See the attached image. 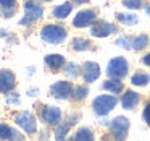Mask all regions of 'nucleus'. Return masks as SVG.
<instances>
[{
  "mask_svg": "<svg viewBox=\"0 0 150 141\" xmlns=\"http://www.w3.org/2000/svg\"><path fill=\"white\" fill-rule=\"evenodd\" d=\"M89 89L87 86H82V84H78L74 88V91H73V94H74V99H78V101H81V99H84L86 96H87Z\"/></svg>",
  "mask_w": 150,
  "mask_h": 141,
  "instance_id": "nucleus-25",
  "label": "nucleus"
},
{
  "mask_svg": "<svg viewBox=\"0 0 150 141\" xmlns=\"http://www.w3.org/2000/svg\"><path fill=\"white\" fill-rule=\"evenodd\" d=\"M44 2H52V0H44Z\"/></svg>",
  "mask_w": 150,
  "mask_h": 141,
  "instance_id": "nucleus-34",
  "label": "nucleus"
},
{
  "mask_svg": "<svg viewBox=\"0 0 150 141\" xmlns=\"http://www.w3.org/2000/svg\"><path fill=\"white\" fill-rule=\"evenodd\" d=\"M0 140H8V141H23L24 136L16 131L15 128H11L7 123H0Z\"/></svg>",
  "mask_w": 150,
  "mask_h": 141,
  "instance_id": "nucleus-13",
  "label": "nucleus"
},
{
  "mask_svg": "<svg viewBox=\"0 0 150 141\" xmlns=\"http://www.w3.org/2000/svg\"><path fill=\"white\" fill-rule=\"evenodd\" d=\"M78 118H79L78 114H73V115H69V117L66 118L62 125H58L57 130H55V141H65L66 140V135H68V131H69V128L74 125V122H78Z\"/></svg>",
  "mask_w": 150,
  "mask_h": 141,
  "instance_id": "nucleus-11",
  "label": "nucleus"
},
{
  "mask_svg": "<svg viewBox=\"0 0 150 141\" xmlns=\"http://www.w3.org/2000/svg\"><path fill=\"white\" fill-rule=\"evenodd\" d=\"M74 141H94V133H92L91 128H79L74 135Z\"/></svg>",
  "mask_w": 150,
  "mask_h": 141,
  "instance_id": "nucleus-20",
  "label": "nucleus"
},
{
  "mask_svg": "<svg viewBox=\"0 0 150 141\" xmlns=\"http://www.w3.org/2000/svg\"><path fill=\"white\" fill-rule=\"evenodd\" d=\"M111 128V135H113L115 141H124L127 136V130H129V120L123 115L116 117L110 125Z\"/></svg>",
  "mask_w": 150,
  "mask_h": 141,
  "instance_id": "nucleus-5",
  "label": "nucleus"
},
{
  "mask_svg": "<svg viewBox=\"0 0 150 141\" xmlns=\"http://www.w3.org/2000/svg\"><path fill=\"white\" fill-rule=\"evenodd\" d=\"M79 72H81V67L74 62H69L63 67V73H65L66 76H69V78H76V76L79 75Z\"/></svg>",
  "mask_w": 150,
  "mask_h": 141,
  "instance_id": "nucleus-22",
  "label": "nucleus"
},
{
  "mask_svg": "<svg viewBox=\"0 0 150 141\" xmlns=\"http://www.w3.org/2000/svg\"><path fill=\"white\" fill-rule=\"evenodd\" d=\"M40 118L49 125H57L62 118V110L55 105H44L40 109Z\"/></svg>",
  "mask_w": 150,
  "mask_h": 141,
  "instance_id": "nucleus-10",
  "label": "nucleus"
},
{
  "mask_svg": "<svg viewBox=\"0 0 150 141\" xmlns=\"http://www.w3.org/2000/svg\"><path fill=\"white\" fill-rule=\"evenodd\" d=\"M15 5H16V0H0V8L4 11L15 10Z\"/></svg>",
  "mask_w": 150,
  "mask_h": 141,
  "instance_id": "nucleus-26",
  "label": "nucleus"
},
{
  "mask_svg": "<svg viewBox=\"0 0 150 141\" xmlns=\"http://www.w3.org/2000/svg\"><path fill=\"white\" fill-rule=\"evenodd\" d=\"M116 20L120 21L121 24L134 26V24H137L139 18H137V15H132V13H116Z\"/></svg>",
  "mask_w": 150,
  "mask_h": 141,
  "instance_id": "nucleus-17",
  "label": "nucleus"
},
{
  "mask_svg": "<svg viewBox=\"0 0 150 141\" xmlns=\"http://www.w3.org/2000/svg\"><path fill=\"white\" fill-rule=\"evenodd\" d=\"M71 10H73L71 4H68V2H66V4H62V5H58V7L53 8V16L63 20V18H66L69 13H71Z\"/></svg>",
  "mask_w": 150,
  "mask_h": 141,
  "instance_id": "nucleus-18",
  "label": "nucleus"
},
{
  "mask_svg": "<svg viewBox=\"0 0 150 141\" xmlns=\"http://www.w3.org/2000/svg\"><path fill=\"white\" fill-rule=\"evenodd\" d=\"M102 141H108V140H102Z\"/></svg>",
  "mask_w": 150,
  "mask_h": 141,
  "instance_id": "nucleus-35",
  "label": "nucleus"
},
{
  "mask_svg": "<svg viewBox=\"0 0 150 141\" xmlns=\"http://www.w3.org/2000/svg\"><path fill=\"white\" fill-rule=\"evenodd\" d=\"M71 46H73V49H74V50L81 52V50H87V49H91L92 44L89 42L87 39H82V37H74V39H73V42H71Z\"/></svg>",
  "mask_w": 150,
  "mask_h": 141,
  "instance_id": "nucleus-23",
  "label": "nucleus"
},
{
  "mask_svg": "<svg viewBox=\"0 0 150 141\" xmlns=\"http://www.w3.org/2000/svg\"><path fill=\"white\" fill-rule=\"evenodd\" d=\"M145 11H147V15H150V4L145 5Z\"/></svg>",
  "mask_w": 150,
  "mask_h": 141,
  "instance_id": "nucleus-33",
  "label": "nucleus"
},
{
  "mask_svg": "<svg viewBox=\"0 0 150 141\" xmlns=\"http://www.w3.org/2000/svg\"><path fill=\"white\" fill-rule=\"evenodd\" d=\"M144 120L150 125V102L145 105V109H144Z\"/></svg>",
  "mask_w": 150,
  "mask_h": 141,
  "instance_id": "nucleus-29",
  "label": "nucleus"
},
{
  "mask_svg": "<svg viewBox=\"0 0 150 141\" xmlns=\"http://www.w3.org/2000/svg\"><path fill=\"white\" fill-rule=\"evenodd\" d=\"M42 15H44V8L39 4V0H28L24 4V18L21 21V24L33 23V21L39 20Z\"/></svg>",
  "mask_w": 150,
  "mask_h": 141,
  "instance_id": "nucleus-4",
  "label": "nucleus"
},
{
  "mask_svg": "<svg viewBox=\"0 0 150 141\" xmlns=\"http://www.w3.org/2000/svg\"><path fill=\"white\" fill-rule=\"evenodd\" d=\"M73 91H74V88L69 81H57L50 88V94L55 99H68L73 94Z\"/></svg>",
  "mask_w": 150,
  "mask_h": 141,
  "instance_id": "nucleus-8",
  "label": "nucleus"
},
{
  "mask_svg": "<svg viewBox=\"0 0 150 141\" xmlns=\"http://www.w3.org/2000/svg\"><path fill=\"white\" fill-rule=\"evenodd\" d=\"M7 102H10V104H11V102L18 104V94H16V92H15V94H8L7 96Z\"/></svg>",
  "mask_w": 150,
  "mask_h": 141,
  "instance_id": "nucleus-30",
  "label": "nucleus"
},
{
  "mask_svg": "<svg viewBox=\"0 0 150 141\" xmlns=\"http://www.w3.org/2000/svg\"><path fill=\"white\" fill-rule=\"evenodd\" d=\"M15 73L10 70H0V92H10L15 88Z\"/></svg>",
  "mask_w": 150,
  "mask_h": 141,
  "instance_id": "nucleus-12",
  "label": "nucleus"
},
{
  "mask_svg": "<svg viewBox=\"0 0 150 141\" xmlns=\"http://www.w3.org/2000/svg\"><path fill=\"white\" fill-rule=\"evenodd\" d=\"M118 99L111 94H102L97 96L92 102V109L95 110L97 115H107L110 110H113V107L116 105Z\"/></svg>",
  "mask_w": 150,
  "mask_h": 141,
  "instance_id": "nucleus-2",
  "label": "nucleus"
},
{
  "mask_svg": "<svg viewBox=\"0 0 150 141\" xmlns=\"http://www.w3.org/2000/svg\"><path fill=\"white\" fill-rule=\"evenodd\" d=\"M91 0H71V4L74 5H82V4H89Z\"/></svg>",
  "mask_w": 150,
  "mask_h": 141,
  "instance_id": "nucleus-31",
  "label": "nucleus"
},
{
  "mask_svg": "<svg viewBox=\"0 0 150 141\" xmlns=\"http://www.w3.org/2000/svg\"><path fill=\"white\" fill-rule=\"evenodd\" d=\"M139 101H140V96L137 94V92L126 91V92H124V96L121 97V105H123L126 110H132V109L137 107Z\"/></svg>",
  "mask_w": 150,
  "mask_h": 141,
  "instance_id": "nucleus-15",
  "label": "nucleus"
},
{
  "mask_svg": "<svg viewBox=\"0 0 150 141\" xmlns=\"http://www.w3.org/2000/svg\"><path fill=\"white\" fill-rule=\"evenodd\" d=\"M123 5L126 8H131V10H137V8L142 7V0H123Z\"/></svg>",
  "mask_w": 150,
  "mask_h": 141,
  "instance_id": "nucleus-27",
  "label": "nucleus"
},
{
  "mask_svg": "<svg viewBox=\"0 0 150 141\" xmlns=\"http://www.w3.org/2000/svg\"><path fill=\"white\" fill-rule=\"evenodd\" d=\"M95 21H97V16H95L94 10H82L74 16L73 26L74 28H87V26H91V24H94Z\"/></svg>",
  "mask_w": 150,
  "mask_h": 141,
  "instance_id": "nucleus-9",
  "label": "nucleus"
},
{
  "mask_svg": "<svg viewBox=\"0 0 150 141\" xmlns=\"http://www.w3.org/2000/svg\"><path fill=\"white\" fill-rule=\"evenodd\" d=\"M45 63L49 68L52 70H60L66 65L65 63V57L63 55H58V54H50V55L45 57Z\"/></svg>",
  "mask_w": 150,
  "mask_h": 141,
  "instance_id": "nucleus-16",
  "label": "nucleus"
},
{
  "mask_svg": "<svg viewBox=\"0 0 150 141\" xmlns=\"http://www.w3.org/2000/svg\"><path fill=\"white\" fill-rule=\"evenodd\" d=\"M127 62L124 57H115V59L110 60L107 67V75L111 76V78H123V76L127 75Z\"/></svg>",
  "mask_w": 150,
  "mask_h": 141,
  "instance_id": "nucleus-3",
  "label": "nucleus"
},
{
  "mask_svg": "<svg viewBox=\"0 0 150 141\" xmlns=\"http://www.w3.org/2000/svg\"><path fill=\"white\" fill-rule=\"evenodd\" d=\"M15 122H16L18 125H20L21 128H23L26 133H36L37 130V125H36V118H34V115L31 114V112H21V114L16 115V118H15Z\"/></svg>",
  "mask_w": 150,
  "mask_h": 141,
  "instance_id": "nucleus-6",
  "label": "nucleus"
},
{
  "mask_svg": "<svg viewBox=\"0 0 150 141\" xmlns=\"http://www.w3.org/2000/svg\"><path fill=\"white\" fill-rule=\"evenodd\" d=\"M103 88L107 89V91H111V92H121L123 91V83L120 81L118 78H111V79H107V81H103Z\"/></svg>",
  "mask_w": 150,
  "mask_h": 141,
  "instance_id": "nucleus-19",
  "label": "nucleus"
},
{
  "mask_svg": "<svg viewBox=\"0 0 150 141\" xmlns=\"http://www.w3.org/2000/svg\"><path fill=\"white\" fill-rule=\"evenodd\" d=\"M132 47L136 50H142L144 47H147V44H149V36L147 34H139V36H136L132 39Z\"/></svg>",
  "mask_w": 150,
  "mask_h": 141,
  "instance_id": "nucleus-24",
  "label": "nucleus"
},
{
  "mask_svg": "<svg viewBox=\"0 0 150 141\" xmlns=\"http://www.w3.org/2000/svg\"><path fill=\"white\" fill-rule=\"evenodd\" d=\"M82 75H84V79L87 83H94L100 76V67L95 62H86L82 67Z\"/></svg>",
  "mask_w": 150,
  "mask_h": 141,
  "instance_id": "nucleus-14",
  "label": "nucleus"
},
{
  "mask_svg": "<svg viewBox=\"0 0 150 141\" xmlns=\"http://www.w3.org/2000/svg\"><path fill=\"white\" fill-rule=\"evenodd\" d=\"M116 33V26L111 23H108V21H103V20H98L95 21L94 24H92L91 28V34L95 37H107L110 36V34Z\"/></svg>",
  "mask_w": 150,
  "mask_h": 141,
  "instance_id": "nucleus-7",
  "label": "nucleus"
},
{
  "mask_svg": "<svg viewBox=\"0 0 150 141\" xmlns=\"http://www.w3.org/2000/svg\"><path fill=\"white\" fill-rule=\"evenodd\" d=\"M116 46H120V47H123V49H129L132 44H131V41H129V37H126V36H120L116 39Z\"/></svg>",
  "mask_w": 150,
  "mask_h": 141,
  "instance_id": "nucleus-28",
  "label": "nucleus"
},
{
  "mask_svg": "<svg viewBox=\"0 0 150 141\" xmlns=\"http://www.w3.org/2000/svg\"><path fill=\"white\" fill-rule=\"evenodd\" d=\"M66 29L60 24H45L40 29V37L49 44H62L66 39Z\"/></svg>",
  "mask_w": 150,
  "mask_h": 141,
  "instance_id": "nucleus-1",
  "label": "nucleus"
},
{
  "mask_svg": "<svg viewBox=\"0 0 150 141\" xmlns=\"http://www.w3.org/2000/svg\"><path fill=\"white\" fill-rule=\"evenodd\" d=\"M142 62L145 63V65H149V67H150V54H147V55H144V57H142Z\"/></svg>",
  "mask_w": 150,
  "mask_h": 141,
  "instance_id": "nucleus-32",
  "label": "nucleus"
},
{
  "mask_svg": "<svg viewBox=\"0 0 150 141\" xmlns=\"http://www.w3.org/2000/svg\"><path fill=\"white\" fill-rule=\"evenodd\" d=\"M149 81H150V76L147 73H142V72L134 73L132 78H131V83L134 86H145V84H149Z\"/></svg>",
  "mask_w": 150,
  "mask_h": 141,
  "instance_id": "nucleus-21",
  "label": "nucleus"
}]
</instances>
